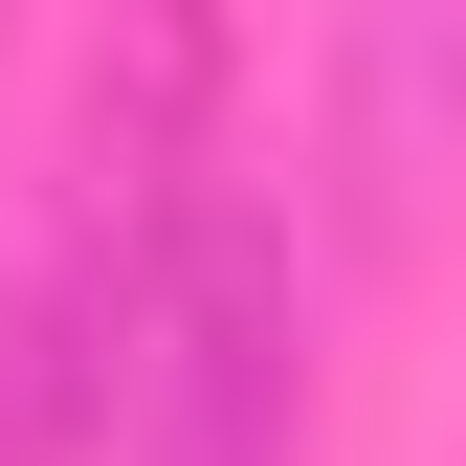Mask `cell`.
Segmentation results:
<instances>
[{
    "label": "cell",
    "instance_id": "6da1fadb",
    "mask_svg": "<svg viewBox=\"0 0 466 466\" xmlns=\"http://www.w3.org/2000/svg\"><path fill=\"white\" fill-rule=\"evenodd\" d=\"M89 422H111V466H289V245L245 178H200V222L134 267Z\"/></svg>",
    "mask_w": 466,
    "mask_h": 466
}]
</instances>
